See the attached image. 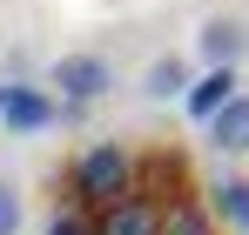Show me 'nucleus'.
Listing matches in <instances>:
<instances>
[{
    "label": "nucleus",
    "mask_w": 249,
    "mask_h": 235,
    "mask_svg": "<svg viewBox=\"0 0 249 235\" xmlns=\"http://www.w3.org/2000/svg\"><path fill=\"white\" fill-rule=\"evenodd\" d=\"M68 188H74V208H81V215H101V208L128 201V188H135V155H128L122 141H94V148L74 161Z\"/></svg>",
    "instance_id": "f257e3e1"
},
{
    "label": "nucleus",
    "mask_w": 249,
    "mask_h": 235,
    "mask_svg": "<svg viewBox=\"0 0 249 235\" xmlns=\"http://www.w3.org/2000/svg\"><path fill=\"white\" fill-rule=\"evenodd\" d=\"M155 215L162 208H148V201H115V208H101L94 215V235H155Z\"/></svg>",
    "instance_id": "0eeeda50"
},
{
    "label": "nucleus",
    "mask_w": 249,
    "mask_h": 235,
    "mask_svg": "<svg viewBox=\"0 0 249 235\" xmlns=\"http://www.w3.org/2000/svg\"><path fill=\"white\" fill-rule=\"evenodd\" d=\"M0 235H20V195H14V182H0Z\"/></svg>",
    "instance_id": "ddd939ff"
},
{
    "label": "nucleus",
    "mask_w": 249,
    "mask_h": 235,
    "mask_svg": "<svg viewBox=\"0 0 249 235\" xmlns=\"http://www.w3.org/2000/svg\"><path fill=\"white\" fill-rule=\"evenodd\" d=\"M135 201H148V208H168V201L189 195V168H182V155H148L135 161V188H128Z\"/></svg>",
    "instance_id": "20e7f679"
},
{
    "label": "nucleus",
    "mask_w": 249,
    "mask_h": 235,
    "mask_svg": "<svg viewBox=\"0 0 249 235\" xmlns=\"http://www.w3.org/2000/svg\"><path fill=\"white\" fill-rule=\"evenodd\" d=\"M196 40H202V61H209V67H236V54H243V27H236V20H209Z\"/></svg>",
    "instance_id": "1a4fd4ad"
},
{
    "label": "nucleus",
    "mask_w": 249,
    "mask_h": 235,
    "mask_svg": "<svg viewBox=\"0 0 249 235\" xmlns=\"http://www.w3.org/2000/svg\"><path fill=\"white\" fill-rule=\"evenodd\" d=\"M155 235H215V215L196 195H182V201H168L162 215H155Z\"/></svg>",
    "instance_id": "6e6552de"
},
{
    "label": "nucleus",
    "mask_w": 249,
    "mask_h": 235,
    "mask_svg": "<svg viewBox=\"0 0 249 235\" xmlns=\"http://www.w3.org/2000/svg\"><path fill=\"white\" fill-rule=\"evenodd\" d=\"M202 128H209V148H215V155H249V94L222 101Z\"/></svg>",
    "instance_id": "39448f33"
},
{
    "label": "nucleus",
    "mask_w": 249,
    "mask_h": 235,
    "mask_svg": "<svg viewBox=\"0 0 249 235\" xmlns=\"http://www.w3.org/2000/svg\"><path fill=\"white\" fill-rule=\"evenodd\" d=\"M47 81L61 87V101H68V108H88V101H101V94L115 87V67H108L101 54H61Z\"/></svg>",
    "instance_id": "f03ea898"
},
{
    "label": "nucleus",
    "mask_w": 249,
    "mask_h": 235,
    "mask_svg": "<svg viewBox=\"0 0 249 235\" xmlns=\"http://www.w3.org/2000/svg\"><path fill=\"white\" fill-rule=\"evenodd\" d=\"M0 121L14 134H41V128L61 121V101L47 87H27V81H0Z\"/></svg>",
    "instance_id": "7ed1b4c3"
},
{
    "label": "nucleus",
    "mask_w": 249,
    "mask_h": 235,
    "mask_svg": "<svg viewBox=\"0 0 249 235\" xmlns=\"http://www.w3.org/2000/svg\"><path fill=\"white\" fill-rule=\"evenodd\" d=\"M47 235H94V215H81V208H54Z\"/></svg>",
    "instance_id": "f8f14e48"
},
{
    "label": "nucleus",
    "mask_w": 249,
    "mask_h": 235,
    "mask_svg": "<svg viewBox=\"0 0 249 235\" xmlns=\"http://www.w3.org/2000/svg\"><path fill=\"white\" fill-rule=\"evenodd\" d=\"M215 215L229 222V229L249 235V175H229V182H215Z\"/></svg>",
    "instance_id": "9b49d317"
},
{
    "label": "nucleus",
    "mask_w": 249,
    "mask_h": 235,
    "mask_svg": "<svg viewBox=\"0 0 249 235\" xmlns=\"http://www.w3.org/2000/svg\"><path fill=\"white\" fill-rule=\"evenodd\" d=\"M222 101H236V67H209V74H202V81H189V94H182L189 121H209Z\"/></svg>",
    "instance_id": "423d86ee"
},
{
    "label": "nucleus",
    "mask_w": 249,
    "mask_h": 235,
    "mask_svg": "<svg viewBox=\"0 0 249 235\" xmlns=\"http://www.w3.org/2000/svg\"><path fill=\"white\" fill-rule=\"evenodd\" d=\"M142 94H148V101H168V94L182 101V94H189V67H182L175 54H162V61H148V74H142Z\"/></svg>",
    "instance_id": "9d476101"
}]
</instances>
